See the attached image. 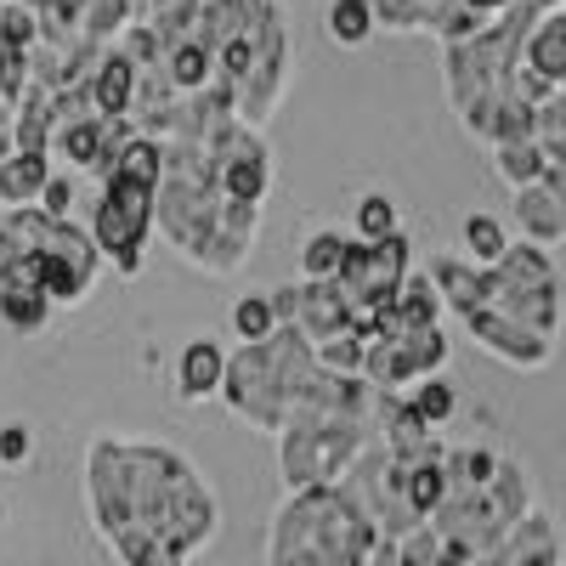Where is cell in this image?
Instances as JSON below:
<instances>
[{
  "label": "cell",
  "mask_w": 566,
  "mask_h": 566,
  "mask_svg": "<svg viewBox=\"0 0 566 566\" xmlns=\"http://www.w3.org/2000/svg\"><path fill=\"white\" fill-rule=\"evenodd\" d=\"M437 283V295H442V306H453L459 317L464 312H476V306H488V295H493V277H488V266H476V261H459V255H431V272H424Z\"/></svg>",
  "instance_id": "obj_10"
},
{
  "label": "cell",
  "mask_w": 566,
  "mask_h": 566,
  "mask_svg": "<svg viewBox=\"0 0 566 566\" xmlns=\"http://www.w3.org/2000/svg\"><path fill=\"white\" fill-rule=\"evenodd\" d=\"M464 250H470V261H476V266H493V261L510 250L504 221L488 216V210H470V216H464Z\"/></svg>",
  "instance_id": "obj_17"
},
{
  "label": "cell",
  "mask_w": 566,
  "mask_h": 566,
  "mask_svg": "<svg viewBox=\"0 0 566 566\" xmlns=\"http://www.w3.org/2000/svg\"><path fill=\"white\" fill-rule=\"evenodd\" d=\"M380 527L357 510L340 482L295 488L272 522V566H368Z\"/></svg>",
  "instance_id": "obj_2"
},
{
  "label": "cell",
  "mask_w": 566,
  "mask_h": 566,
  "mask_svg": "<svg viewBox=\"0 0 566 566\" xmlns=\"http://www.w3.org/2000/svg\"><path fill=\"white\" fill-rule=\"evenodd\" d=\"M386 232H397V205H391L386 193H368V199L357 205V239L374 244V239H386Z\"/></svg>",
  "instance_id": "obj_25"
},
{
  "label": "cell",
  "mask_w": 566,
  "mask_h": 566,
  "mask_svg": "<svg viewBox=\"0 0 566 566\" xmlns=\"http://www.w3.org/2000/svg\"><path fill=\"white\" fill-rule=\"evenodd\" d=\"M130 97H136V63L125 52H108L97 63V74H91V103H97L103 119H125Z\"/></svg>",
  "instance_id": "obj_13"
},
{
  "label": "cell",
  "mask_w": 566,
  "mask_h": 566,
  "mask_svg": "<svg viewBox=\"0 0 566 566\" xmlns=\"http://www.w3.org/2000/svg\"><path fill=\"white\" fill-rule=\"evenodd\" d=\"M69 205H74V181H69V176H45L40 210H45V216H69Z\"/></svg>",
  "instance_id": "obj_27"
},
{
  "label": "cell",
  "mask_w": 566,
  "mask_h": 566,
  "mask_svg": "<svg viewBox=\"0 0 566 566\" xmlns=\"http://www.w3.org/2000/svg\"><path fill=\"white\" fill-rule=\"evenodd\" d=\"M12 154V119H0V159Z\"/></svg>",
  "instance_id": "obj_29"
},
{
  "label": "cell",
  "mask_w": 566,
  "mask_h": 566,
  "mask_svg": "<svg viewBox=\"0 0 566 566\" xmlns=\"http://www.w3.org/2000/svg\"><path fill=\"white\" fill-rule=\"evenodd\" d=\"M363 448H368V419H290L277 431V464L290 488L340 482Z\"/></svg>",
  "instance_id": "obj_4"
},
{
  "label": "cell",
  "mask_w": 566,
  "mask_h": 566,
  "mask_svg": "<svg viewBox=\"0 0 566 566\" xmlns=\"http://www.w3.org/2000/svg\"><path fill=\"white\" fill-rule=\"evenodd\" d=\"M328 34L340 45H363L374 34V7L368 0H335V7H328Z\"/></svg>",
  "instance_id": "obj_21"
},
{
  "label": "cell",
  "mask_w": 566,
  "mask_h": 566,
  "mask_svg": "<svg viewBox=\"0 0 566 566\" xmlns=\"http://www.w3.org/2000/svg\"><path fill=\"white\" fill-rule=\"evenodd\" d=\"M221 374H227V352L216 340H193L181 352V363H176V391L187 402H205V397L221 391Z\"/></svg>",
  "instance_id": "obj_12"
},
{
  "label": "cell",
  "mask_w": 566,
  "mask_h": 566,
  "mask_svg": "<svg viewBox=\"0 0 566 566\" xmlns=\"http://www.w3.org/2000/svg\"><path fill=\"white\" fill-rule=\"evenodd\" d=\"M346 232H312L306 250H301V272L317 277V283H335L340 277V261H346Z\"/></svg>",
  "instance_id": "obj_19"
},
{
  "label": "cell",
  "mask_w": 566,
  "mask_h": 566,
  "mask_svg": "<svg viewBox=\"0 0 566 566\" xmlns=\"http://www.w3.org/2000/svg\"><path fill=\"white\" fill-rule=\"evenodd\" d=\"M312 374H317L312 340L301 335L295 323H277L266 340L244 346L239 357H227L221 397H227V408L239 413V419H250L255 431H272V437H277Z\"/></svg>",
  "instance_id": "obj_3"
},
{
  "label": "cell",
  "mask_w": 566,
  "mask_h": 566,
  "mask_svg": "<svg viewBox=\"0 0 566 566\" xmlns=\"http://www.w3.org/2000/svg\"><path fill=\"white\" fill-rule=\"evenodd\" d=\"M0 119H12V108H7V97H0Z\"/></svg>",
  "instance_id": "obj_30"
},
{
  "label": "cell",
  "mask_w": 566,
  "mask_h": 566,
  "mask_svg": "<svg viewBox=\"0 0 566 566\" xmlns=\"http://www.w3.org/2000/svg\"><path fill=\"white\" fill-rule=\"evenodd\" d=\"M391 312H397V323H402V328L437 323V317H442V295H437V283L424 277V272H402L397 295H391Z\"/></svg>",
  "instance_id": "obj_15"
},
{
  "label": "cell",
  "mask_w": 566,
  "mask_h": 566,
  "mask_svg": "<svg viewBox=\"0 0 566 566\" xmlns=\"http://www.w3.org/2000/svg\"><path fill=\"white\" fill-rule=\"evenodd\" d=\"M34 40H40V12H34V7H23V0L0 7V45H18V52H29Z\"/></svg>",
  "instance_id": "obj_24"
},
{
  "label": "cell",
  "mask_w": 566,
  "mask_h": 566,
  "mask_svg": "<svg viewBox=\"0 0 566 566\" xmlns=\"http://www.w3.org/2000/svg\"><path fill=\"white\" fill-rule=\"evenodd\" d=\"M368 7H374V29H391V34L431 23V0H368Z\"/></svg>",
  "instance_id": "obj_22"
},
{
  "label": "cell",
  "mask_w": 566,
  "mask_h": 566,
  "mask_svg": "<svg viewBox=\"0 0 566 566\" xmlns=\"http://www.w3.org/2000/svg\"><path fill=\"white\" fill-rule=\"evenodd\" d=\"M103 199H97V221H91V239L97 250L130 277L142 266V244H148L154 227V187L130 181V176H103Z\"/></svg>",
  "instance_id": "obj_5"
},
{
  "label": "cell",
  "mask_w": 566,
  "mask_h": 566,
  "mask_svg": "<svg viewBox=\"0 0 566 566\" xmlns=\"http://www.w3.org/2000/svg\"><path fill=\"white\" fill-rule=\"evenodd\" d=\"M205 159H210V181L221 187V199H232V205H261L266 199L272 165H266V148L255 142V130L227 125L205 148Z\"/></svg>",
  "instance_id": "obj_6"
},
{
  "label": "cell",
  "mask_w": 566,
  "mask_h": 566,
  "mask_svg": "<svg viewBox=\"0 0 566 566\" xmlns=\"http://www.w3.org/2000/svg\"><path fill=\"white\" fill-rule=\"evenodd\" d=\"M29 91V52H18V45H0V97H7V108Z\"/></svg>",
  "instance_id": "obj_26"
},
{
  "label": "cell",
  "mask_w": 566,
  "mask_h": 566,
  "mask_svg": "<svg viewBox=\"0 0 566 566\" xmlns=\"http://www.w3.org/2000/svg\"><path fill=\"white\" fill-rule=\"evenodd\" d=\"M45 154H29V148H12L7 159H0V205H34L40 187H45Z\"/></svg>",
  "instance_id": "obj_14"
},
{
  "label": "cell",
  "mask_w": 566,
  "mask_h": 566,
  "mask_svg": "<svg viewBox=\"0 0 566 566\" xmlns=\"http://www.w3.org/2000/svg\"><path fill=\"white\" fill-rule=\"evenodd\" d=\"M85 499L119 566H193L216 538V499L205 476L165 442H91Z\"/></svg>",
  "instance_id": "obj_1"
},
{
  "label": "cell",
  "mask_w": 566,
  "mask_h": 566,
  "mask_svg": "<svg viewBox=\"0 0 566 566\" xmlns=\"http://www.w3.org/2000/svg\"><path fill=\"white\" fill-rule=\"evenodd\" d=\"M295 328H301L312 346L328 340V335H340V328H352V306H346V295L335 290V283L306 277V283H301V301H295Z\"/></svg>",
  "instance_id": "obj_11"
},
{
  "label": "cell",
  "mask_w": 566,
  "mask_h": 566,
  "mask_svg": "<svg viewBox=\"0 0 566 566\" xmlns=\"http://www.w3.org/2000/svg\"><path fill=\"white\" fill-rule=\"evenodd\" d=\"M232 328H239V340H244V346L266 340L272 328H277V312H272V301H266V295H244L239 306H232Z\"/></svg>",
  "instance_id": "obj_23"
},
{
  "label": "cell",
  "mask_w": 566,
  "mask_h": 566,
  "mask_svg": "<svg viewBox=\"0 0 566 566\" xmlns=\"http://www.w3.org/2000/svg\"><path fill=\"white\" fill-rule=\"evenodd\" d=\"M515 227H522L527 244H555L566 239V205H560V187L555 181H527L515 187Z\"/></svg>",
  "instance_id": "obj_8"
},
{
  "label": "cell",
  "mask_w": 566,
  "mask_h": 566,
  "mask_svg": "<svg viewBox=\"0 0 566 566\" xmlns=\"http://www.w3.org/2000/svg\"><path fill=\"white\" fill-rule=\"evenodd\" d=\"M45 317H52V301L40 290H0V323H12L18 335H34Z\"/></svg>",
  "instance_id": "obj_20"
},
{
  "label": "cell",
  "mask_w": 566,
  "mask_h": 566,
  "mask_svg": "<svg viewBox=\"0 0 566 566\" xmlns=\"http://www.w3.org/2000/svg\"><path fill=\"white\" fill-rule=\"evenodd\" d=\"M493 165H499V176H504L510 187H527V181H538V176H544V148H538L533 136L493 142Z\"/></svg>",
  "instance_id": "obj_16"
},
{
  "label": "cell",
  "mask_w": 566,
  "mask_h": 566,
  "mask_svg": "<svg viewBox=\"0 0 566 566\" xmlns=\"http://www.w3.org/2000/svg\"><path fill=\"white\" fill-rule=\"evenodd\" d=\"M522 63L544 74L555 91H566V7H544L522 40Z\"/></svg>",
  "instance_id": "obj_9"
},
{
  "label": "cell",
  "mask_w": 566,
  "mask_h": 566,
  "mask_svg": "<svg viewBox=\"0 0 566 566\" xmlns=\"http://www.w3.org/2000/svg\"><path fill=\"white\" fill-rule=\"evenodd\" d=\"M464 328H470V340L488 346L493 357H504L510 368H544V363H549V352H555V340H549V335H538V328L504 317L499 306H476V312H464Z\"/></svg>",
  "instance_id": "obj_7"
},
{
  "label": "cell",
  "mask_w": 566,
  "mask_h": 566,
  "mask_svg": "<svg viewBox=\"0 0 566 566\" xmlns=\"http://www.w3.org/2000/svg\"><path fill=\"white\" fill-rule=\"evenodd\" d=\"M408 408H413V413H419V419L437 431V424H448V419H453L459 391L442 380V374H424V380H413V391H408Z\"/></svg>",
  "instance_id": "obj_18"
},
{
  "label": "cell",
  "mask_w": 566,
  "mask_h": 566,
  "mask_svg": "<svg viewBox=\"0 0 566 566\" xmlns=\"http://www.w3.org/2000/svg\"><path fill=\"white\" fill-rule=\"evenodd\" d=\"M23 453H29L23 424H12V431H0V459H23Z\"/></svg>",
  "instance_id": "obj_28"
}]
</instances>
